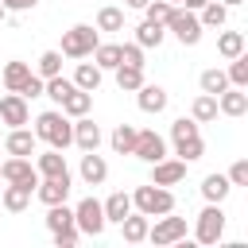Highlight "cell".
Returning <instances> with one entry per match:
<instances>
[{
    "instance_id": "cell-11",
    "label": "cell",
    "mask_w": 248,
    "mask_h": 248,
    "mask_svg": "<svg viewBox=\"0 0 248 248\" xmlns=\"http://www.w3.org/2000/svg\"><path fill=\"white\" fill-rule=\"evenodd\" d=\"M70 190H74V178H70V174H62V178H39L35 198H39L43 205H58V202L70 198Z\"/></svg>"
},
{
    "instance_id": "cell-30",
    "label": "cell",
    "mask_w": 248,
    "mask_h": 248,
    "mask_svg": "<svg viewBox=\"0 0 248 248\" xmlns=\"http://www.w3.org/2000/svg\"><path fill=\"white\" fill-rule=\"evenodd\" d=\"M217 54H221V58L244 54V31H221V35H217Z\"/></svg>"
},
{
    "instance_id": "cell-7",
    "label": "cell",
    "mask_w": 248,
    "mask_h": 248,
    "mask_svg": "<svg viewBox=\"0 0 248 248\" xmlns=\"http://www.w3.org/2000/svg\"><path fill=\"white\" fill-rule=\"evenodd\" d=\"M147 240H151V244H159V248L186 240V217H170V213H163L155 225H147Z\"/></svg>"
},
{
    "instance_id": "cell-49",
    "label": "cell",
    "mask_w": 248,
    "mask_h": 248,
    "mask_svg": "<svg viewBox=\"0 0 248 248\" xmlns=\"http://www.w3.org/2000/svg\"><path fill=\"white\" fill-rule=\"evenodd\" d=\"M167 4H174V8H178V4H182V0H167Z\"/></svg>"
},
{
    "instance_id": "cell-35",
    "label": "cell",
    "mask_w": 248,
    "mask_h": 248,
    "mask_svg": "<svg viewBox=\"0 0 248 248\" xmlns=\"http://www.w3.org/2000/svg\"><path fill=\"white\" fill-rule=\"evenodd\" d=\"M35 74H39L43 81L54 78V74H62V50H43L39 62H35Z\"/></svg>"
},
{
    "instance_id": "cell-36",
    "label": "cell",
    "mask_w": 248,
    "mask_h": 248,
    "mask_svg": "<svg viewBox=\"0 0 248 248\" xmlns=\"http://www.w3.org/2000/svg\"><path fill=\"white\" fill-rule=\"evenodd\" d=\"M225 78H229V85H236V89H248V54H236V58H229V70H225Z\"/></svg>"
},
{
    "instance_id": "cell-17",
    "label": "cell",
    "mask_w": 248,
    "mask_h": 248,
    "mask_svg": "<svg viewBox=\"0 0 248 248\" xmlns=\"http://www.w3.org/2000/svg\"><path fill=\"white\" fill-rule=\"evenodd\" d=\"M35 170H39V178H62V174H70L66 155H62L58 147H46V151L35 159Z\"/></svg>"
},
{
    "instance_id": "cell-48",
    "label": "cell",
    "mask_w": 248,
    "mask_h": 248,
    "mask_svg": "<svg viewBox=\"0 0 248 248\" xmlns=\"http://www.w3.org/2000/svg\"><path fill=\"white\" fill-rule=\"evenodd\" d=\"M4 16H8V8H4V4H0V23H4Z\"/></svg>"
},
{
    "instance_id": "cell-14",
    "label": "cell",
    "mask_w": 248,
    "mask_h": 248,
    "mask_svg": "<svg viewBox=\"0 0 248 248\" xmlns=\"http://www.w3.org/2000/svg\"><path fill=\"white\" fill-rule=\"evenodd\" d=\"M186 178V163L182 159H159L151 163V182L155 186H178Z\"/></svg>"
},
{
    "instance_id": "cell-33",
    "label": "cell",
    "mask_w": 248,
    "mask_h": 248,
    "mask_svg": "<svg viewBox=\"0 0 248 248\" xmlns=\"http://www.w3.org/2000/svg\"><path fill=\"white\" fill-rule=\"evenodd\" d=\"M108 143H112V151H116V155H132L136 124H116V128H112V136H108Z\"/></svg>"
},
{
    "instance_id": "cell-13",
    "label": "cell",
    "mask_w": 248,
    "mask_h": 248,
    "mask_svg": "<svg viewBox=\"0 0 248 248\" xmlns=\"http://www.w3.org/2000/svg\"><path fill=\"white\" fill-rule=\"evenodd\" d=\"M167 101H170V97H167L163 85H147V81H143V85L136 89V105H140V112H147V116H159V112L167 108Z\"/></svg>"
},
{
    "instance_id": "cell-22",
    "label": "cell",
    "mask_w": 248,
    "mask_h": 248,
    "mask_svg": "<svg viewBox=\"0 0 248 248\" xmlns=\"http://www.w3.org/2000/svg\"><path fill=\"white\" fill-rule=\"evenodd\" d=\"M101 74H105V70H101L97 62H78V70H74L70 81H74L78 89H85V93H97V89H101Z\"/></svg>"
},
{
    "instance_id": "cell-12",
    "label": "cell",
    "mask_w": 248,
    "mask_h": 248,
    "mask_svg": "<svg viewBox=\"0 0 248 248\" xmlns=\"http://www.w3.org/2000/svg\"><path fill=\"white\" fill-rule=\"evenodd\" d=\"M31 198H35V186H23V182L0 186V205H4L8 213H23V209L31 205Z\"/></svg>"
},
{
    "instance_id": "cell-1",
    "label": "cell",
    "mask_w": 248,
    "mask_h": 248,
    "mask_svg": "<svg viewBox=\"0 0 248 248\" xmlns=\"http://www.w3.org/2000/svg\"><path fill=\"white\" fill-rule=\"evenodd\" d=\"M31 132H35V140H43V143H50V147H58V151H66V147L74 143V120H70L62 108L39 112Z\"/></svg>"
},
{
    "instance_id": "cell-3",
    "label": "cell",
    "mask_w": 248,
    "mask_h": 248,
    "mask_svg": "<svg viewBox=\"0 0 248 248\" xmlns=\"http://www.w3.org/2000/svg\"><path fill=\"white\" fill-rule=\"evenodd\" d=\"M97 43H101V31L89 23H74L70 31H62V54L66 58H89Z\"/></svg>"
},
{
    "instance_id": "cell-19",
    "label": "cell",
    "mask_w": 248,
    "mask_h": 248,
    "mask_svg": "<svg viewBox=\"0 0 248 248\" xmlns=\"http://www.w3.org/2000/svg\"><path fill=\"white\" fill-rule=\"evenodd\" d=\"M58 108H62L70 120H78V116H89V108H93V93H85V89H78V85H74V89L62 97V105H58Z\"/></svg>"
},
{
    "instance_id": "cell-16",
    "label": "cell",
    "mask_w": 248,
    "mask_h": 248,
    "mask_svg": "<svg viewBox=\"0 0 248 248\" xmlns=\"http://www.w3.org/2000/svg\"><path fill=\"white\" fill-rule=\"evenodd\" d=\"M217 112H221V116H244V112H248V93L236 89V85L221 89V93H217Z\"/></svg>"
},
{
    "instance_id": "cell-47",
    "label": "cell",
    "mask_w": 248,
    "mask_h": 248,
    "mask_svg": "<svg viewBox=\"0 0 248 248\" xmlns=\"http://www.w3.org/2000/svg\"><path fill=\"white\" fill-rule=\"evenodd\" d=\"M221 4H225V8H240L244 0H221Z\"/></svg>"
},
{
    "instance_id": "cell-5",
    "label": "cell",
    "mask_w": 248,
    "mask_h": 248,
    "mask_svg": "<svg viewBox=\"0 0 248 248\" xmlns=\"http://www.w3.org/2000/svg\"><path fill=\"white\" fill-rule=\"evenodd\" d=\"M221 236H225V209H221V202H205V209L198 213V225H194V240L217 244Z\"/></svg>"
},
{
    "instance_id": "cell-25",
    "label": "cell",
    "mask_w": 248,
    "mask_h": 248,
    "mask_svg": "<svg viewBox=\"0 0 248 248\" xmlns=\"http://www.w3.org/2000/svg\"><path fill=\"white\" fill-rule=\"evenodd\" d=\"M31 74H35V70H31L27 62H8V66H4V89H8V93H19Z\"/></svg>"
},
{
    "instance_id": "cell-6",
    "label": "cell",
    "mask_w": 248,
    "mask_h": 248,
    "mask_svg": "<svg viewBox=\"0 0 248 248\" xmlns=\"http://www.w3.org/2000/svg\"><path fill=\"white\" fill-rule=\"evenodd\" d=\"M74 225H78V232H85V236H101L105 232V209H101V202L89 194V198H81L78 205H74Z\"/></svg>"
},
{
    "instance_id": "cell-26",
    "label": "cell",
    "mask_w": 248,
    "mask_h": 248,
    "mask_svg": "<svg viewBox=\"0 0 248 248\" xmlns=\"http://www.w3.org/2000/svg\"><path fill=\"white\" fill-rule=\"evenodd\" d=\"M174 155H178L182 163H194V159H202V155H205L202 132H194V136H182V140H174Z\"/></svg>"
},
{
    "instance_id": "cell-38",
    "label": "cell",
    "mask_w": 248,
    "mask_h": 248,
    "mask_svg": "<svg viewBox=\"0 0 248 248\" xmlns=\"http://www.w3.org/2000/svg\"><path fill=\"white\" fill-rule=\"evenodd\" d=\"M198 85H202V93H221V89H229V78H225V70H202V78H198Z\"/></svg>"
},
{
    "instance_id": "cell-27",
    "label": "cell",
    "mask_w": 248,
    "mask_h": 248,
    "mask_svg": "<svg viewBox=\"0 0 248 248\" xmlns=\"http://www.w3.org/2000/svg\"><path fill=\"white\" fill-rule=\"evenodd\" d=\"M229 190H232V182H229L225 174H205V178H202V198H205V202H225Z\"/></svg>"
},
{
    "instance_id": "cell-44",
    "label": "cell",
    "mask_w": 248,
    "mask_h": 248,
    "mask_svg": "<svg viewBox=\"0 0 248 248\" xmlns=\"http://www.w3.org/2000/svg\"><path fill=\"white\" fill-rule=\"evenodd\" d=\"M0 4H4L8 12H31V8L39 4V0H0Z\"/></svg>"
},
{
    "instance_id": "cell-28",
    "label": "cell",
    "mask_w": 248,
    "mask_h": 248,
    "mask_svg": "<svg viewBox=\"0 0 248 248\" xmlns=\"http://www.w3.org/2000/svg\"><path fill=\"white\" fill-rule=\"evenodd\" d=\"M190 116H194L198 124L217 120V97H213V93H198V97H194V105H190Z\"/></svg>"
},
{
    "instance_id": "cell-24",
    "label": "cell",
    "mask_w": 248,
    "mask_h": 248,
    "mask_svg": "<svg viewBox=\"0 0 248 248\" xmlns=\"http://www.w3.org/2000/svg\"><path fill=\"white\" fill-rule=\"evenodd\" d=\"M46 229H50V232L78 229V225H74V209H70L66 202H58V205H46Z\"/></svg>"
},
{
    "instance_id": "cell-41",
    "label": "cell",
    "mask_w": 248,
    "mask_h": 248,
    "mask_svg": "<svg viewBox=\"0 0 248 248\" xmlns=\"http://www.w3.org/2000/svg\"><path fill=\"white\" fill-rule=\"evenodd\" d=\"M232 186H248V159H236L232 167H229V174H225Z\"/></svg>"
},
{
    "instance_id": "cell-34",
    "label": "cell",
    "mask_w": 248,
    "mask_h": 248,
    "mask_svg": "<svg viewBox=\"0 0 248 248\" xmlns=\"http://www.w3.org/2000/svg\"><path fill=\"white\" fill-rule=\"evenodd\" d=\"M198 19H202V27H225L229 23V8L221 0H205V8L198 12Z\"/></svg>"
},
{
    "instance_id": "cell-43",
    "label": "cell",
    "mask_w": 248,
    "mask_h": 248,
    "mask_svg": "<svg viewBox=\"0 0 248 248\" xmlns=\"http://www.w3.org/2000/svg\"><path fill=\"white\" fill-rule=\"evenodd\" d=\"M50 236H54V244H58V248H74L81 232H78V229H66V232H50Z\"/></svg>"
},
{
    "instance_id": "cell-39",
    "label": "cell",
    "mask_w": 248,
    "mask_h": 248,
    "mask_svg": "<svg viewBox=\"0 0 248 248\" xmlns=\"http://www.w3.org/2000/svg\"><path fill=\"white\" fill-rule=\"evenodd\" d=\"M170 12H174V4H167V0H147V8H143V16H147L151 23H163V27H167Z\"/></svg>"
},
{
    "instance_id": "cell-29",
    "label": "cell",
    "mask_w": 248,
    "mask_h": 248,
    "mask_svg": "<svg viewBox=\"0 0 248 248\" xmlns=\"http://www.w3.org/2000/svg\"><path fill=\"white\" fill-rule=\"evenodd\" d=\"M163 39H167V27H163V23H151V19H143V23L136 27V43H140L143 50H147V46H159Z\"/></svg>"
},
{
    "instance_id": "cell-20",
    "label": "cell",
    "mask_w": 248,
    "mask_h": 248,
    "mask_svg": "<svg viewBox=\"0 0 248 248\" xmlns=\"http://www.w3.org/2000/svg\"><path fill=\"white\" fill-rule=\"evenodd\" d=\"M35 132H27V128H12L8 132V140H4V151L8 155H23V159H31L35 155Z\"/></svg>"
},
{
    "instance_id": "cell-4",
    "label": "cell",
    "mask_w": 248,
    "mask_h": 248,
    "mask_svg": "<svg viewBox=\"0 0 248 248\" xmlns=\"http://www.w3.org/2000/svg\"><path fill=\"white\" fill-rule=\"evenodd\" d=\"M167 31H170L182 46H198L205 27H202L198 12H190V8H174V12H170V19H167Z\"/></svg>"
},
{
    "instance_id": "cell-21",
    "label": "cell",
    "mask_w": 248,
    "mask_h": 248,
    "mask_svg": "<svg viewBox=\"0 0 248 248\" xmlns=\"http://www.w3.org/2000/svg\"><path fill=\"white\" fill-rule=\"evenodd\" d=\"M101 209H105V221H112V225H120L128 213H132V194H124V190H116V194H108L105 202H101Z\"/></svg>"
},
{
    "instance_id": "cell-15",
    "label": "cell",
    "mask_w": 248,
    "mask_h": 248,
    "mask_svg": "<svg viewBox=\"0 0 248 248\" xmlns=\"http://www.w3.org/2000/svg\"><path fill=\"white\" fill-rule=\"evenodd\" d=\"M78 174H81V182H85V186H101V182L108 178V163H105V155H97V151H85V155H81V167H78Z\"/></svg>"
},
{
    "instance_id": "cell-40",
    "label": "cell",
    "mask_w": 248,
    "mask_h": 248,
    "mask_svg": "<svg viewBox=\"0 0 248 248\" xmlns=\"http://www.w3.org/2000/svg\"><path fill=\"white\" fill-rule=\"evenodd\" d=\"M120 62L124 66H143V46L132 39V43H120Z\"/></svg>"
},
{
    "instance_id": "cell-46",
    "label": "cell",
    "mask_w": 248,
    "mask_h": 248,
    "mask_svg": "<svg viewBox=\"0 0 248 248\" xmlns=\"http://www.w3.org/2000/svg\"><path fill=\"white\" fill-rule=\"evenodd\" d=\"M124 4H128V8H136V12H143V8H147V0H124Z\"/></svg>"
},
{
    "instance_id": "cell-8",
    "label": "cell",
    "mask_w": 248,
    "mask_h": 248,
    "mask_svg": "<svg viewBox=\"0 0 248 248\" xmlns=\"http://www.w3.org/2000/svg\"><path fill=\"white\" fill-rule=\"evenodd\" d=\"M132 155H136V159H143V163H159V159H167V140H163L155 128H136Z\"/></svg>"
},
{
    "instance_id": "cell-10",
    "label": "cell",
    "mask_w": 248,
    "mask_h": 248,
    "mask_svg": "<svg viewBox=\"0 0 248 248\" xmlns=\"http://www.w3.org/2000/svg\"><path fill=\"white\" fill-rule=\"evenodd\" d=\"M27 120H31L27 97H23V93H4V97H0V124H8V128H23Z\"/></svg>"
},
{
    "instance_id": "cell-32",
    "label": "cell",
    "mask_w": 248,
    "mask_h": 248,
    "mask_svg": "<svg viewBox=\"0 0 248 248\" xmlns=\"http://www.w3.org/2000/svg\"><path fill=\"white\" fill-rule=\"evenodd\" d=\"M116 85H120V93H136L140 85H143V66H116Z\"/></svg>"
},
{
    "instance_id": "cell-23",
    "label": "cell",
    "mask_w": 248,
    "mask_h": 248,
    "mask_svg": "<svg viewBox=\"0 0 248 248\" xmlns=\"http://www.w3.org/2000/svg\"><path fill=\"white\" fill-rule=\"evenodd\" d=\"M147 225H151V217H143V213L132 209V213L120 221V232H124L128 244H143V240H147Z\"/></svg>"
},
{
    "instance_id": "cell-42",
    "label": "cell",
    "mask_w": 248,
    "mask_h": 248,
    "mask_svg": "<svg viewBox=\"0 0 248 248\" xmlns=\"http://www.w3.org/2000/svg\"><path fill=\"white\" fill-rule=\"evenodd\" d=\"M19 93H23L27 101H31V97H43V78H39V74H31V78H27V85H23Z\"/></svg>"
},
{
    "instance_id": "cell-37",
    "label": "cell",
    "mask_w": 248,
    "mask_h": 248,
    "mask_svg": "<svg viewBox=\"0 0 248 248\" xmlns=\"http://www.w3.org/2000/svg\"><path fill=\"white\" fill-rule=\"evenodd\" d=\"M97 31H124V12L112 8V4H105L97 12Z\"/></svg>"
},
{
    "instance_id": "cell-2",
    "label": "cell",
    "mask_w": 248,
    "mask_h": 248,
    "mask_svg": "<svg viewBox=\"0 0 248 248\" xmlns=\"http://www.w3.org/2000/svg\"><path fill=\"white\" fill-rule=\"evenodd\" d=\"M132 209H136V213H143V217L174 213V194H170L167 186H155V182L136 186V194H132Z\"/></svg>"
},
{
    "instance_id": "cell-45",
    "label": "cell",
    "mask_w": 248,
    "mask_h": 248,
    "mask_svg": "<svg viewBox=\"0 0 248 248\" xmlns=\"http://www.w3.org/2000/svg\"><path fill=\"white\" fill-rule=\"evenodd\" d=\"M178 8H190V12H202V8H205V0H182Z\"/></svg>"
},
{
    "instance_id": "cell-9",
    "label": "cell",
    "mask_w": 248,
    "mask_h": 248,
    "mask_svg": "<svg viewBox=\"0 0 248 248\" xmlns=\"http://www.w3.org/2000/svg\"><path fill=\"white\" fill-rule=\"evenodd\" d=\"M0 182H23V186H39V170H35V163H31V159L12 155V159H4V163H0Z\"/></svg>"
},
{
    "instance_id": "cell-18",
    "label": "cell",
    "mask_w": 248,
    "mask_h": 248,
    "mask_svg": "<svg viewBox=\"0 0 248 248\" xmlns=\"http://www.w3.org/2000/svg\"><path fill=\"white\" fill-rule=\"evenodd\" d=\"M74 147H81V151H97L101 147V128L89 116H78L74 120Z\"/></svg>"
},
{
    "instance_id": "cell-31",
    "label": "cell",
    "mask_w": 248,
    "mask_h": 248,
    "mask_svg": "<svg viewBox=\"0 0 248 248\" xmlns=\"http://www.w3.org/2000/svg\"><path fill=\"white\" fill-rule=\"evenodd\" d=\"M89 58H93L101 70H116V66H120V43H97Z\"/></svg>"
}]
</instances>
